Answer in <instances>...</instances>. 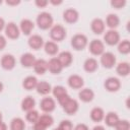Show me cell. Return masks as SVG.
<instances>
[{
    "instance_id": "cell-23",
    "label": "cell",
    "mask_w": 130,
    "mask_h": 130,
    "mask_svg": "<svg viewBox=\"0 0 130 130\" xmlns=\"http://www.w3.org/2000/svg\"><path fill=\"white\" fill-rule=\"evenodd\" d=\"M78 96H79V99H80L82 102H84V103H89V102H91V101L93 100V98H94V92H93L92 89L86 87V88H83V89H81V90L79 91Z\"/></svg>"
},
{
    "instance_id": "cell-47",
    "label": "cell",
    "mask_w": 130,
    "mask_h": 130,
    "mask_svg": "<svg viewBox=\"0 0 130 130\" xmlns=\"http://www.w3.org/2000/svg\"><path fill=\"white\" fill-rule=\"evenodd\" d=\"M92 130H106V129H105L104 126H102V125H98V126H94Z\"/></svg>"
},
{
    "instance_id": "cell-4",
    "label": "cell",
    "mask_w": 130,
    "mask_h": 130,
    "mask_svg": "<svg viewBox=\"0 0 130 130\" xmlns=\"http://www.w3.org/2000/svg\"><path fill=\"white\" fill-rule=\"evenodd\" d=\"M101 64L107 69L113 68L116 65V56L112 52H104L101 55Z\"/></svg>"
},
{
    "instance_id": "cell-36",
    "label": "cell",
    "mask_w": 130,
    "mask_h": 130,
    "mask_svg": "<svg viewBox=\"0 0 130 130\" xmlns=\"http://www.w3.org/2000/svg\"><path fill=\"white\" fill-rule=\"evenodd\" d=\"M114 127L116 130H130V123L128 120H119Z\"/></svg>"
},
{
    "instance_id": "cell-12",
    "label": "cell",
    "mask_w": 130,
    "mask_h": 130,
    "mask_svg": "<svg viewBox=\"0 0 130 130\" xmlns=\"http://www.w3.org/2000/svg\"><path fill=\"white\" fill-rule=\"evenodd\" d=\"M48 70L51 73H53V74H59V73H61V71L63 70V66L61 65V63L58 60V58L54 57V58H51L48 61Z\"/></svg>"
},
{
    "instance_id": "cell-39",
    "label": "cell",
    "mask_w": 130,
    "mask_h": 130,
    "mask_svg": "<svg viewBox=\"0 0 130 130\" xmlns=\"http://www.w3.org/2000/svg\"><path fill=\"white\" fill-rule=\"evenodd\" d=\"M69 99H70V95L67 93V94L63 95L62 98H60V99L58 100V103H59V104H60V105L63 107V106H64V105H65V104H66V103L69 101Z\"/></svg>"
},
{
    "instance_id": "cell-11",
    "label": "cell",
    "mask_w": 130,
    "mask_h": 130,
    "mask_svg": "<svg viewBox=\"0 0 130 130\" xmlns=\"http://www.w3.org/2000/svg\"><path fill=\"white\" fill-rule=\"evenodd\" d=\"M63 18L68 23H74L79 18V13L74 8H68L63 13Z\"/></svg>"
},
{
    "instance_id": "cell-13",
    "label": "cell",
    "mask_w": 130,
    "mask_h": 130,
    "mask_svg": "<svg viewBox=\"0 0 130 130\" xmlns=\"http://www.w3.org/2000/svg\"><path fill=\"white\" fill-rule=\"evenodd\" d=\"M64 112L67 114V115H74L78 109H79V105H78V102L74 99H69V101L62 107Z\"/></svg>"
},
{
    "instance_id": "cell-51",
    "label": "cell",
    "mask_w": 130,
    "mask_h": 130,
    "mask_svg": "<svg viewBox=\"0 0 130 130\" xmlns=\"http://www.w3.org/2000/svg\"><path fill=\"white\" fill-rule=\"evenodd\" d=\"M53 130H61L60 128H55V129H53Z\"/></svg>"
},
{
    "instance_id": "cell-8",
    "label": "cell",
    "mask_w": 130,
    "mask_h": 130,
    "mask_svg": "<svg viewBox=\"0 0 130 130\" xmlns=\"http://www.w3.org/2000/svg\"><path fill=\"white\" fill-rule=\"evenodd\" d=\"M105 88L110 92H116L121 87V81L117 77H109L105 80Z\"/></svg>"
},
{
    "instance_id": "cell-27",
    "label": "cell",
    "mask_w": 130,
    "mask_h": 130,
    "mask_svg": "<svg viewBox=\"0 0 130 130\" xmlns=\"http://www.w3.org/2000/svg\"><path fill=\"white\" fill-rule=\"evenodd\" d=\"M38 79L35 77V76H27L23 79L22 81V86L24 89L26 90H32L37 87V84H38Z\"/></svg>"
},
{
    "instance_id": "cell-9",
    "label": "cell",
    "mask_w": 130,
    "mask_h": 130,
    "mask_svg": "<svg viewBox=\"0 0 130 130\" xmlns=\"http://www.w3.org/2000/svg\"><path fill=\"white\" fill-rule=\"evenodd\" d=\"M1 66L5 70H12L16 65V60L13 55L11 54H5L1 58Z\"/></svg>"
},
{
    "instance_id": "cell-49",
    "label": "cell",
    "mask_w": 130,
    "mask_h": 130,
    "mask_svg": "<svg viewBox=\"0 0 130 130\" xmlns=\"http://www.w3.org/2000/svg\"><path fill=\"white\" fill-rule=\"evenodd\" d=\"M2 90H3V83L0 81V92H1Z\"/></svg>"
},
{
    "instance_id": "cell-7",
    "label": "cell",
    "mask_w": 130,
    "mask_h": 130,
    "mask_svg": "<svg viewBox=\"0 0 130 130\" xmlns=\"http://www.w3.org/2000/svg\"><path fill=\"white\" fill-rule=\"evenodd\" d=\"M40 108L43 112L49 114L51 112H53L56 108V102L53 98L51 96H46L44 98L41 102H40Z\"/></svg>"
},
{
    "instance_id": "cell-19",
    "label": "cell",
    "mask_w": 130,
    "mask_h": 130,
    "mask_svg": "<svg viewBox=\"0 0 130 130\" xmlns=\"http://www.w3.org/2000/svg\"><path fill=\"white\" fill-rule=\"evenodd\" d=\"M36 57L34 54L31 53H24L23 55H21L20 57V63L23 67H26V68H29V67H32L35 62H36Z\"/></svg>"
},
{
    "instance_id": "cell-45",
    "label": "cell",
    "mask_w": 130,
    "mask_h": 130,
    "mask_svg": "<svg viewBox=\"0 0 130 130\" xmlns=\"http://www.w3.org/2000/svg\"><path fill=\"white\" fill-rule=\"evenodd\" d=\"M6 3H7L8 5H17V4L20 3V1H10V0H7Z\"/></svg>"
},
{
    "instance_id": "cell-32",
    "label": "cell",
    "mask_w": 130,
    "mask_h": 130,
    "mask_svg": "<svg viewBox=\"0 0 130 130\" xmlns=\"http://www.w3.org/2000/svg\"><path fill=\"white\" fill-rule=\"evenodd\" d=\"M42 125H44L46 128L48 127H51L54 123V119L53 117L50 115V114H44V115H41L39 120H38Z\"/></svg>"
},
{
    "instance_id": "cell-17",
    "label": "cell",
    "mask_w": 130,
    "mask_h": 130,
    "mask_svg": "<svg viewBox=\"0 0 130 130\" xmlns=\"http://www.w3.org/2000/svg\"><path fill=\"white\" fill-rule=\"evenodd\" d=\"M28 46L32 50H40L44 46V40L40 35H32L28 39Z\"/></svg>"
},
{
    "instance_id": "cell-15",
    "label": "cell",
    "mask_w": 130,
    "mask_h": 130,
    "mask_svg": "<svg viewBox=\"0 0 130 130\" xmlns=\"http://www.w3.org/2000/svg\"><path fill=\"white\" fill-rule=\"evenodd\" d=\"M90 27L91 30L93 31V34L95 35H102L103 32H105V21L102 18H94L92 19L91 23H90Z\"/></svg>"
},
{
    "instance_id": "cell-43",
    "label": "cell",
    "mask_w": 130,
    "mask_h": 130,
    "mask_svg": "<svg viewBox=\"0 0 130 130\" xmlns=\"http://www.w3.org/2000/svg\"><path fill=\"white\" fill-rule=\"evenodd\" d=\"M74 130H88V127L85 125V124H78L76 125V127L74 128Z\"/></svg>"
},
{
    "instance_id": "cell-28",
    "label": "cell",
    "mask_w": 130,
    "mask_h": 130,
    "mask_svg": "<svg viewBox=\"0 0 130 130\" xmlns=\"http://www.w3.org/2000/svg\"><path fill=\"white\" fill-rule=\"evenodd\" d=\"M116 72L122 77H126L130 73V65L128 62H121L116 67Z\"/></svg>"
},
{
    "instance_id": "cell-38",
    "label": "cell",
    "mask_w": 130,
    "mask_h": 130,
    "mask_svg": "<svg viewBox=\"0 0 130 130\" xmlns=\"http://www.w3.org/2000/svg\"><path fill=\"white\" fill-rule=\"evenodd\" d=\"M111 5L116 9H120V8H123L126 5V1L125 0H112Z\"/></svg>"
},
{
    "instance_id": "cell-52",
    "label": "cell",
    "mask_w": 130,
    "mask_h": 130,
    "mask_svg": "<svg viewBox=\"0 0 130 130\" xmlns=\"http://www.w3.org/2000/svg\"><path fill=\"white\" fill-rule=\"evenodd\" d=\"M1 3H2V1H1V0H0V4H1Z\"/></svg>"
},
{
    "instance_id": "cell-25",
    "label": "cell",
    "mask_w": 130,
    "mask_h": 130,
    "mask_svg": "<svg viewBox=\"0 0 130 130\" xmlns=\"http://www.w3.org/2000/svg\"><path fill=\"white\" fill-rule=\"evenodd\" d=\"M36 106V101L32 96L27 95L21 101V110L24 112H28L30 110H34Z\"/></svg>"
},
{
    "instance_id": "cell-35",
    "label": "cell",
    "mask_w": 130,
    "mask_h": 130,
    "mask_svg": "<svg viewBox=\"0 0 130 130\" xmlns=\"http://www.w3.org/2000/svg\"><path fill=\"white\" fill-rule=\"evenodd\" d=\"M25 118H26V120H27L28 122H30L31 124H34V123H36V122L39 120L40 114H39L38 111H36V110L34 109V110H30V111L26 112Z\"/></svg>"
},
{
    "instance_id": "cell-40",
    "label": "cell",
    "mask_w": 130,
    "mask_h": 130,
    "mask_svg": "<svg viewBox=\"0 0 130 130\" xmlns=\"http://www.w3.org/2000/svg\"><path fill=\"white\" fill-rule=\"evenodd\" d=\"M48 1L47 0H36L35 1V4L38 6V7H40V8H43V7H46L47 5H48Z\"/></svg>"
},
{
    "instance_id": "cell-44",
    "label": "cell",
    "mask_w": 130,
    "mask_h": 130,
    "mask_svg": "<svg viewBox=\"0 0 130 130\" xmlns=\"http://www.w3.org/2000/svg\"><path fill=\"white\" fill-rule=\"evenodd\" d=\"M5 25H6V23H5L4 19H3L2 17H0V31L5 28Z\"/></svg>"
},
{
    "instance_id": "cell-48",
    "label": "cell",
    "mask_w": 130,
    "mask_h": 130,
    "mask_svg": "<svg viewBox=\"0 0 130 130\" xmlns=\"http://www.w3.org/2000/svg\"><path fill=\"white\" fill-rule=\"evenodd\" d=\"M50 3H52L53 5H59V4L62 3V1H54V0H51Z\"/></svg>"
},
{
    "instance_id": "cell-34",
    "label": "cell",
    "mask_w": 130,
    "mask_h": 130,
    "mask_svg": "<svg viewBox=\"0 0 130 130\" xmlns=\"http://www.w3.org/2000/svg\"><path fill=\"white\" fill-rule=\"evenodd\" d=\"M52 92H53V95L57 99V101L60 98H62L63 95H65V94L68 93L67 92V89L64 86H62V85H56V86H54L52 88Z\"/></svg>"
},
{
    "instance_id": "cell-3",
    "label": "cell",
    "mask_w": 130,
    "mask_h": 130,
    "mask_svg": "<svg viewBox=\"0 0 130 130\" xmlns=\"http://www.w3.org/2000/svg\"><path fill=\"white\" fill-rule=\"evenodd\" d=\"M50 37L53 41L61 42L66 38V29L61 24H55L50 29Z\"/></svg>"
},
{
    "instance_id": "cell-2",
    "label": "cell",
    "mask_w": 130,
    "mask_h": 130,
    "mask_svg": "<svg viewBox=\"0 0 130 130\" xmlns=\"http://www.w3.org/2000/svg\"><path fill=\"white\" fill-rule=\"evenodd\" d=\"M87 43H88V40H87L86 36H84L82 34H76L71 39V46L76 51L83 50L87 46Z\"/></svg>"
},
{
    "instance_id": "cell-20",
    "label": "cell",
    "mask_w": 130,
    "mask_h": 130,
    "mask_svg": "<svg viewBox=\"0 0 130 130\" xmlns=\"http://www.w3.org/2000/svg\"><path fill=\"white\" fill-rule=\"evenodd\" d=\"M32 67L37 74L42 75L48 70V61H46L45 59H38L36 60Z\"/></svg>"
},
{
    "instance_id": "cell-10",
    "label": "cell",
    "mask_w": 130,
    "mask_h": 130,
    "mask_svg": "<svg viewBox=\"0 0 130 130\" xmlns=\"http://www.w3.org/2000/svg\"><path fill=\"white\" fill-rule=\"evenodd\" d=\"M5 35L6 37H8L11 40H15L19 37L20 35V30L19 27L14 23V22H8L5 25Z\"/></svg>"
},
{
    "instance_id": "cell-46",
    "label": "cell",
    "mask_w": 130,
    "mask_h": 130,
    "mask_svg": "<svg viewBox=\"0 0 130 130\" xmlns=\"http://www.w3.org/2000/svg\"><path fill=\"white\" fill-rule=\"evenodd\" d=\"M0 130H7V125L4 122H0Z\"/></svg>"
},
{
    "instance_id": "cell-31",
    "label": "cell",
    "mask_w": 130,
    "mask_h": 130,
    "mask_svg": "<svg viewBox=\"0 0 130 130\" xmlns=\"http://www.w3.org/2000/svg\"><path fill=\"white\" fill-rule=\"evenodd\" d=\"M25 129V123L24 121L19 118H13L10 122V130H24Z\"/></svg>"
},
{
    "instance_id": "cell-37",
    "label": "cell",
    "mask_w": 130,
    "mask_h": 130,
    "mask_svg": "<svg viewBox=\"0 0 130 130\" xmlns=\"http://www.w3.org/2000/svg\"><path fill=\"white\" fill-rule=\"evenodd\" d=\"M58 128H60L61 130H72L73 129V125H72L71 121L63 120V121H61V123H60Z\"/></svg>"
},
{
    "instance_id": "cell-1",
    "label": "cell",
    "mask_w": 130,
    "mask_h": 130,
    "mask_svg": "<svg viewBox=\"0 0 130 130\" xmlns=\"http://www.w3.org/2000/svg\"><path fill=\"white\" fill-rule=\"evenodd\" d=\"M37 24L41 29H49L53 26V17L49 12H42L37 16Z\"/></svg>"
},
{
    "instance_id": "cell-26",
    "label": "cell",
    "mask_w": 130,
    "mask_h": 130,
    "mask_svg": "<svg viewBox=\"0 0 130 130\" xmlns=\"http://www.w3.org/2000/svg\"><path fill=\"white\" fill-rule=\"evenodd\" d=\"M105 118V112L102 108L100 107H95L90 111V119L93 122H101L102 120H104Z\"/></svg>"
},
{
    "instance_id": "cell-41",
    "label": "cell",
    "mask_w": 130,
    "mask_h": 130,
    "mask_svg": "<svg viewBox=\"0 0 130 130\" xmlns=\"http://www.w3.org/2000/svg\"><path fill=\"white\" fill-rule=\"evenodd\" d=\"M47 128L44 126V125H42L39 121H37L36 123H34V126H32V130H46Z\"/></svg>"
},
{
    "instance_id": "cell-29",
    "label": "cell",
    "mask_w": 130,
    "mask_h": 130,
    "mask_svg": "<svg viewBox=\"0 0 130 130\" xmlns=\"http://www.w3.org/2000/svg\"><path fill=\"white\" fill-rule=\"evenodd\" d=\"M44 49H45V52L48 55H51V56L56 55L58 53V51H59L58 45L53 41H49V42L45 43L44 44Z\"/></svg>"
},
{
    "instance_id": "cell-14",
    "label": "cell",
    "mask_w": 130,
    "mask_h": 130,
    "mask_svg": "<svg viewBox=\"0 0 130 130\" xmlns=\"http://www.w3.org/2000/svg\"><path fill=\"white\" fill-rule=\"evenodd\" d=\"M84 84L83 78L77 74H72L68 78V85L73 89H80Z\"/></svg>"
},
{
    "instance_id": "cell-33",
    "label": "cell",
    "mask_w": 130,
    "mask_h": 130,
    "mask_svg": "<svg viewBox=\"0 0 130 130\" xmlns=\"http://www.w3.org/2000/svg\"><path fill=\"white\" fill-rule=\"evenodd\" d=\"M118 51L123 55L129 54L130 53V42H129V40H123V41L119 42Z\"/></svg>"
},
{
    "instance_id": "cell-6",
    "label": "cell",
    "mask_w": 130,
    "mask_h": 130,
    "mask_svg": "<svg viewBox=\"0 0 130 130\" xmlns=\"http://www.w3.org/2000/svg\"><path fill=\"white\" fill-rule=\"evenodd\" d=\"M88 50L93 56H101L105 52V45L101 40L94 39L89 43Z\"/></svg>"
},
{
    "instance_id": "cell-18",
    "label": "cell",
    "mask_w": 130,
    "mask_h": 130,
    "mask_svg": "<svg viewBox=\"0 0 130 130\" xmlns=\"http://www.w3.org/2000/svg\"><path fill=\"white\" fill-rule=\"evenodd\" d=\"M58 60L60 61L61 65L64 67H68L69 65H71L72 61H73V57H72V54L69 52V51H63L61 52L59 55H58Z\"/></svg>"
},
{
    "instance_id": "cell-22",
    "label": "cell",
    "mask_w": 130,
    "mask_h": 130,
    "mask_svg": "<svg viewBox=\"0 0 130 130\" xmlns=\"http://www.w3.org/2000/svg\"><path fill=\"white\" fill-rule=\"evenodd\" d=\"M120 24V18L118 17L117 14L114 13H110L107 18H106V24L108 27H110V29H115L116 27H118Z\"/></svg>"
},
{
    "instance_id": "cell-50",
    "label": "cell",
    "mask_w": 130,
    "mask_h": 130,
    "mask_svg": "<svg viewBox=\"0 0 130 130\" xmlns=\"http://www.w3.org/2000/svg\"><path fill=\"white\" fill-rule=\"evenodd\" d=\"M2 121V114H1V112H0V122Z\"/></svg>"
},
{
    "instance_id": "cell-24",
    "label": "cell",
    "mask_w": 130,
    "mask_h": 130,
    "mask_svg": "<svg viewBox=\"0 0 130 130\" xmlns=\"http://www.w3.org/2000/svg\"><path fill=\"white\" fill-rule=\"evenodd\" d=\"M83 68L86 72L92 73L99 68V63L94 58H87L83 63Z\"/></svg>"
},
{
    "instance_id": "cell-30",
    "label": "cell",
    "mask_w": 130,
    "mask_h": 130,
    "mask_svg": "<svg viewBox=\"0 0 130 130\" xmlns=\"http://www.w3.org/2000/svg\"><path fill=\"white\" fill-rule=\"evenodd\" d=\"M104 120H105V123H106L107 126H109V127H114V126L116 125V123H117L120 119H119V116H118L115 112H109V113L105 116Z\"/></svg>"
},
{
    "instance_id": "cell-16",
    "label": "cell",
    "mask_w": 130,
    "mask_h": 130,
    "mask_svg": "<svg viewBox=\"0 0 130 130\" xmlns=\"http://www.w3.org/2000/svg\"><path fill=\"white\" fill-rule=\"evenodd\" d=\"M34 27H35V23L28 18L22 19L20 21V23H19V30L25 36L30 35L32 29H34Z\"/></svg>"
},
{
    "instance_id": "cell-21",
    "label": "cell",
    "mask_w": 130,
    "mask_h": 130,
    "mask_svg": "<svg viewBox=\"0 0 130 130\" xmlns=\"http://www.w3.org/2000/svg\"><path fill=\"white\" fill-rule=\"evenodd\" d=\"M37 92L41 95H47L52 91V86L47 81H39L37 84Z\"/></svg>"
},
{
    "instance_id": "cell-42",
    "label": "cell",
    "mask_w": 130,
    "mask_h": 130,
    "mask_svg": "<svg viewBox=\"0 0 130 130\" xmlns=\"http://www.w3.org/2000/svg\"><path fill=\"white\" fill-rule=\"evenodd\" d=\"M6 44H7L6 39H5L2 35H0V51H1V50H3V49L6 47Z\"/></svg>"
},
{
    "instance_id": "cell-5",
    "label": "cell",
    "mask_w": 130,
    "mask_h": 130,
    "mask_svg": "<svg viewBox=\"0 0 130 130\" xmlns=\"http://www.w3.org/2000/svg\"><path fill=\"white\" fill-rule=\"evenodd\" d=\"M104 41L109 46H115L120 42V35L116 29H109L104 35Z\"/></svg>"
}]
</instances>
